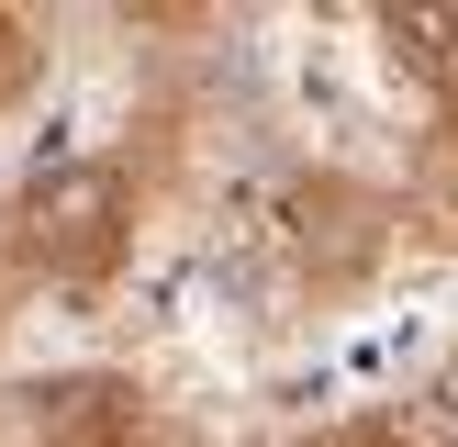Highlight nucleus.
I'll return each instance as SVG.
<instances>
[{
	"label": "nucleus",
	"instance_id": "5",
	"mask_svg": "<svg viewBox=\"0 0 458 447\" xmlns=\"http://www.w3.org/2000/svg\"><path fill=\"white\" fill-rule=\"evenodd\" d=\"M291 447H414V425L403 414H347V425H313V436H291Z\"/></svg>",
	"mask_w": 458,
	"mask_h": 447
},
{
	"label": "nucleus",
	"instance_id": "4",
	"mask_svg": "<svg viewBox=\"0 0 458 447\" xmlns=\"http://www.w3.org/2000/svg\"><path fill=\"white\" fill-rule=\"evenodd\" d=\"M45 89V22L34 12H0V112H22Z\"/></svg>",
	"mask_w": 458,
	"mask_h": 447
},
{
	"label": "nucleus",
	"instance_id": "2",
	"mask_svg": "<svg viewBox=\"0 0 458 447\" xmlns=\"http://www.w3.org/2000/svg\"><path fill=\"white\" fill-rule=\"evenodd\" d=\"M403 235H414V224H403V190H380V179H358V168H291L280 190H268V257H280V280L302 291L313 313L358 302V291L392 268Z\"/></svg>",
	"mask_w": 458,
	"mask_h": 447
},
{
	"label": "nucleus",
	"instance_id": "6",
	"mask_svg": "<svg viewBox=\"0 0 458 447\" xmlns=\"http://www.w3.org/2000/svg\"><path fill=\"white\" fill-rule=\"evenodd\" d=\"M12 302H22V280H12V268H0V325H12Z\"/></svg>",
	"mask_w": 458,
	"mask_h": 447
},
{
	"label": "nucleus",
	"instance_id": "1",
	"mask_svg": "<svg viewBox=\"0 0 458 447\" xmlns=\"http://www.w3.org/2000/svg\"><path fill=\"white\" fill-rule=\"evenodd\" d=\"M146 224V168L123 146H67L12 179L0 201V268L22 291H112Z\"/></svg>",
	"mask_w": 458,
	"mask_h": 447
},
{
	"label": "nucleus",
	"instance_id": "3",
	"mask_svg": "<svg viewBox=\"0 0 458 447\" xmlns=\"http://www.w3.org/2000/svg\"><path fill=\"white\" fill-rule=\"evenodd\" d=\"M380 67L414 89L425 146H458V0H392L380 12Z\"/></svg>",
	"mask_w": 458,
	"mask_h": 447
}]
</instances>
